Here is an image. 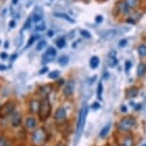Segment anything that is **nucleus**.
Segmentation results:
<instances>
[{
    "instance_id": "obj_1",
    "label": "nucleus",
    "mask_w": 146,
    "mask_h": 146,
    "mask_svg": "<svg viewBox=\"0 0 146 146\" xmlns=\"http://www.w3.org/2000/svg\"><path fill=\"white\" fill-rule=\"evenodd\" d=\"M48 133L46 129L43 127H39L35 129L32 136V143L35 146H43L48 140Z\"/></svg>"
},
{
    "instance_id": "obj_2",
    "label": "nucleus",
    "mask_w": 146,
    "mask_h": 146,
    "mask_svg": "<svg viewBox=\"0 0 146 146\" xmlns=\"http://www.w3.org/2000/svg\"><path fill=\"white\" fill-rule=\"evenodd\" d=\"M52 111V106L48 98H45L44 100L40 101L39 109H38V117L41 120H46L50 117Z\"/></svg>"
},
{
    "instance_id": "obj_3",
    "label": "nucleus",
    "mask_w": 146,
    "mask_h": 146,
    "mask_svg": "<svg viewBox=\"0 0 146 146\" xmlns=\"http://www.w3.org/2000/svg\"><path fill=\"white\" fill-rule=\"evenodd\" d=\"M137 125V120L136 118L134 117H123L122 119L119 121L118 123V129L120 131H124V132H128V131H131L136 127Z\"/></svg>"
},
{
    "instance_id": "obj_4",
    "label": "nucleus",
    "mask_w": 146,
    "mask_h": 146,
    "mask_svg": "<svg viewBox=\"0 0 146 146\" xmlns=\"http://www.w3.org/2000/svg\"><path fill=\"white\" fill-rule=\"evenodd\" d=\"M87 113H88V107L86 104H85V105H83V107L80 109L79 115H78V127H76V135H78V137H80L82 131H83L85 121H86V117H87Z\"/></svg>"
},
{
    "instance_id": "obj_5",
    "label": "nucleus",
    "mask_w": 146,
    "mask_h": 146,
    "mask_svg": "<svg viewBox=\"0 0 146 146\" xmlns=\"http://www.w3.org/2000/svg\"><path fill=\"white\" fill-rule=\"evenodd\" d=\"M15 104L13 101H8L0 107V117H6L9 115H13L15 113Z\"/></svg>"
},
{
    "instance_id": "obj_6",
    "label": "nucleus",
    "mask_w": 146,
    "mask_h": 146,
    "mask_svg": "<svg viewBox=\"0 0 146 146\" xmlns=\"http://www.w3.org/2000/svg\"><path fill=\"white\" fill-rule=\"evenodd\" d=\"M66 117H67V113H66L65 108L60 107V108L56 110V114H54V120H56V123L61 124V123L65 122Z\"/></svg>"
},
{
    "instance_id": "obj_7",
    "label": "nucleus",
    "mask_w": 146,
    "mask_h": 146,
    "mask_svg": "<svg viewBox=\"0 0 146 146\" xmlns=\"http://www.w3.org/2000/svg\"><path fill=\"white\" fill-rule=\"evenodd\" d=\"M56 56V51L54 47H49L47 49V51L45 52V54L42 56L43 58V61L44 62H49V61H52L53 58L54 56Z\"/></svg>"
},
{
    "instance_id": "obj_8",
    "label": "nucleus",
    "mask_w": 146,
    "mask_h": 146,
    "mask_svg": "<svg viewBox=\"0 0 146 146\" xmlns=\"http://www.w3.org/2000/svg\"><path fill=\"white\" fill-rule=\"evenodd\" d=\"M22 122V115L19 112H15L12 115V119H11V123L13 127H17L21 124Z\"/></svg>"
},
{
    "instance_id": "obj_9",
    "label": "nucleus",
    "mask_w": 146,
    "mask_h": 146,
    "mask_svg": "<svg viewBox=\"0 0 146 146\" xmlns=\"http://www.w3.org/2000/svg\"><path fill=\"white\" fill-rule=\"evenodd\" d=\"M74 89H75V82L74 81H68L65 85V88L63 90V93L66 96H71L74 93Z\"/></svg>"
},
{
    "instance_id": "obj_10",
    "label": "nucleus",
    "mask_w": 146,
    "mask_h": 146,
    "mask_svg": "<svg viewBox=\"0 0 146 146\" xmlns=\"http://www.w3.org/2000/svg\"><path fill=\"white\" fill-rule=\"evenodd\" d=\"M134 145V139L131 135H126L121 140L120 146H133Z\"/></svg>"
},
{
    "instance_id": "obj_11",
    "label": "nucleus",
    "mask_w": 146,
    "mask_h": 146,
    "mask_svg": "<svg viewBox=\"0 0 146 146\" xmlns=\"http://www.w3.org/2000/svg\"><path fill=\"white\" fill-rule=\"evenodd\" d=\"M139 94V89L136 87H133V88H129V89L126 91V96L129 98H136Z\"/></svg>"
},
{
    "instance_id": "obj_12",
    "label": "nucleus",
    "mask_w": 146,
    "mask_h": 146,
    "mask_svg": "<svg viewBox=\"0 0 146 146\" xmlns=\"http://www.w3.org/2000/svg\"><path fill=\"white\" fill-rule=\"evenodd\" d=\"M26 127L27 129H35V127H36V120L35 119L34 117H28L26 119Z\"/></svg>"
},
{
    "instance_id": "obj_13",
    "label": "nucleus",
    "mask_w": 146,
    "mask_h": 146,
    "mask_svg": "<svg viewBox=\"0 0 146 146\" xmlns=\"http://www.w3.org/2000/svg\"><path fill=\"white\" fill-rule=\"evenodd\" d=\"M137 76H139V78H141L146 74V64L144 63H139V65L137 66Z\"/></svg>"
},
{
    "instance_id": "obj_14",
    "label": "nucleus",
    "mask_w": 146,
    "mask_h": 146,
    "mask_svg": "<svg viewBox=\"0 0 146 146\" xmlns=\"http://www.w3.org/2000/svg\"><path fill=\"white\" fill-rule=\"evenodd\" d=\"M39 105L40 102L37 100H33L31 101V104H30V109H31L32 113H36L38 112V109H39Z\"/></svg>"
},
{
    "instance_id": "obj_15",
    "label": "nucleus",
    "mask_w": 146,
    "mask_h": 146,
    "mask_svg": "<svg viewBox=\"0 0 146 146\" xmlns=\"http://www.w3.org/2000/svg\"><path fill=\"white\" fill-rule=\"evenodd\" d=\"M124 3L127 5L129 9H133V8L139 6V0H124Z\"/></svg>"
},
{
    "instance_id": "obj_16",
    "label": "nucleus",
    "mask_w": 146,
    "mask_h": 146,
    "mask_svg": "<svg viewBox=\"0 0 146 146\" xmlns=\"http://www.w3.org/2000/svg\"><path fill=\"white\" fill-rule=\"evenodd\" d=\"M54 15L56 16V17H59V18H64L66 19L67 21H69L70 23H74L75 22V20H74L73 18H71L70 16H69L68 15H66V13H54Z\"/></svg>"
},
{
    "instance_id": "obj_17",
    "label": "nucleus",
    "mask_w": 146,
    "mask_h": 146,
    "mask_svg": "<svg viewBox=\"0 0 146 146\" xmlns=\"http://www.w3.org/2000/svg\"><path fill=\"white\" fill-rule=\"evenodd\" d=\"M117 8H118V12L122 13H129V8L127 7L124 2H119L117 4Z\"/></svg>"
},
{
    "instance_id": "obj_18",
    "label": "nucleus",
    "mask_w": 146,
    "mask_h": 146,
    "mask_svg": "<svg viewBox=\"0 0 146 146\" xmlns=\"http://www.w3.org/2000/svg\"><path fill=\"white\" fill-rule=\"evenodd\" d=\"M98 64H100V59H98V56H93L90 59V66L92 69H96Z\"/></svg>"
},
{
    "instance_id": "obj_19",
    "label": "nucleus",
    "mask_w": 146,
    "mask_h": 146,
    "mask_svg": "<svg viewBox=\"0 0 146 146\" xmlns=\"http://www.w3.org/2000/svg\"><path fill=\"white\" fill-rule=\"evenodd\" d=\"M137 53H139V56L145 57L146 56V45H144V44L139 45V48H137Z\"/></svg>"
},
{
    "instance_id": "obj_20",
    "label": "nucleus",
    "mask_w": 146,
    "mask_h": 146,
    "mask_svg": "<svg viewBox=\"0 0 146 146\" xmlns=\"http://www.w3.org/2000/svg\"><path fill=\"white\" fill-rule=\"evenodd\" d=\"M109 131H110V125L108 124V125H106L104 128H102V130L100 131V137H101V139H104V137H106L107 135H108V133H109Z\"/></svg>"
},
{
    "instance_id": "obj_21",
    "label": "nucleus",
    "mask_w": 146,
    "mask_h": 146,
    "mask_svg": "<svg viewBox=\"0 0 146 146\" xmlns=\"http://www.w3.org/2000/svg\"><path fill=\"white\" fill-rule=\"evenodd\" d=\"M42 17H43V15L41 13H36V12H35L34 13V15H33V21L34 22H39L42 20Z\"/></svg>"
},
{
    "instance_id": "obj_22",
    "label": "nucleus",
    "mask_w": 146,
    "mask_h": 146,
    "mask_svg": "<svg viewBox=\"0 0 146 146\" xmlns=\"http://www.w3.org/2000/svg\"><path fill=\"white\" fill-rule=\"evenodd\" d=\"M69 62V57L67 56H62L58 58V64L61 66H65L66 64H68Z\"/></svg>"
},
{
    "instance_id": "obj_23",
    "label": "nucleus",
    "mask_w": 146,
    "mask_h": 146,
    "mask_svg": "<svg viewBox=\"0 0 146 146\" xmlns=\"http://www.w3.org/2000/svg\"><path fill=\"white\" fill-rule=\"evenodd\" d=\"M56 46L58 47L59 49L64 48V47L66 46V40H65V38H63V37L58 38V39L56 40Z\"/></svg>"
},
{
    "instance_id": "obj_24",
    "label": "nucleus",
    "mask_w": 146,
    "mask_h": 146,
    "mask_svg": "<svg viewBox=\"0 0 146 146\" xmlns=\"http://www.w3.org/2000/svg\"><path fill=\"white\" fill-rule=\"evenodd\" d=\"M38 38V35H32L31 37H30V39H29V41H28V43H27V45H26V47H25V49H27V48H29V47H31L33 44H34L35 42V40H36Z\"/></svg>"
},
{
    "instance_id": "obj_25",
    "label": "nucleus",
    "mask_w": 146,
    "mask_h": 146,
    "mask_svg": "<svg viewBox=\"0 0 146 146\" xmlns=\"http://www.w3.org/2000/svg\"><path fill=\"white\" fill-rule=\"evenodd\" d=\"M47 45V42L45 40H41L39 41V42L37 43V45H36V51H41V50H43L44 48L46 47Z\"/></svg>"
},
{
    "instance_id": "obj_26",
    "label": "nucleus",
    "mask_w": 146,
    "mask_h": 146,
    "mask_svg": "<svg viewBox=\"0 0 146 146\" xmlns=\"http://www.w3.org/2000/svg\"><path fill=\"white\" fill-rule=\"evenodd\" d=\"M48 76H49V78H51V79H56L59 76V72L58 71H53L49 74Z\"/></svg>"
},
{
    "instance_id": "obj_27",
    "label": "nucleus",
    "mask_w": 146,
    "mask_h": 146,
    "mask_svg": "<svg viewBox=\"0 0 146 146\" xmlns=\"http://www.w3.org/2000/svg\"><path fill=\"white\" fill-rule=\"evenodd\" d=\"M108 62H109L110 67H114V66H115V64H117V58H115V56H111V57H109Z\"/></svg>"
},
{
    "instance_id": "obj_28",
    "label": "nucleus",
    "mask_w": 146,
    "mask_h": 146,
    "mask_svg": "<svg viewBox=\"0 0 146 146\" xmlns=\"http://www.w3.org/2000/svg\"><path fill=\"white\" fill-rule=\"evenodd\" d=\"M102 91H103L102 84H101V82H100L98 86V96L100 100H101V96H102Z\"/></svg>"
},
{
    "instance_id": "obj_29",
    "label": "nucleus",
    "mask_w": 146,
    "mask_h": 146,
    "mask_svg": "<svg viewBox=\"0 0 146 146\" xmlns=\"http://www.w3.org/2000/svg\"><path fill=\"white\" fill-rule=\"evenodd\" d=\"M0 146H9V142L5 137H0Z\"/></svg>"
},
{
    "instance_id": "obj_30",
    "label": "nucleus",
    "mask_w": 146,
    "mask_h": 146,
    "mask_svg": "<svg viewBox=\"0 0 146 146\" xmlns=\"http://www.w3.org/2000/svg\"><path fill=\"white\" fill-rule=\"evenodd\" d=\"M80 35L85 38H90L91 37V34L86 30H80Z\"/></svg>"
},
{
    "instance_id": "obj_31",
    "label": "nucleus",
    "mask_w": 146,
    "mask_h": 146,
    "mask_svg": "<svg viewBox=\"0 0 146 146\" xmlns=\"http://www.w3.org/2000/svg\"><path fill=\"white\" fill-rule=\"evenodd\" d=\"M31 22H32V18L31 17H29L28 19L26 20L25 22V24H24V26H23V29L24 30H26V29H29V27L31 26Z\"/></svg>"
},
{
    "instance_id": "obj_32",
    "label": "nucleus",
    "mask_w": 146,
    "mask_h": 146,
    "mask_svg": "<svg viewBox=\"0 0 146 146\" xmlns=\"http://www.w3.org/2000/svg\"><path fill=\"white\" fill-rule=\"evenodd\" d=\"M45 29H46L45 24H41V25H38V26L35 27V31H37V32H42Z\"/></svg>"
},
{
    "instance_id": "obj_33",
    "label": "nucleus",
    "mask_w": 146,
    "mask_h": 146,
    "mask_svg": "<svg viewBox=\"0 0 146 146\" xmlns=\"http://www.w3.org/2000/svg\"><path fill=\"white\" fill-rule=\"evenodd\" d=\"M127 43H128L127 39H121L119 41V43H118V46H119V47H125L126 45H127Z\"/></svg>"
},
{
    "instance_id": "obj_34",
    "label": "nucleus",
    "mask_w": 146,
    "mask_h": 146,
    "mask_svg": "<svg viewBox=\"0 0 146 146\" xmlns=\"http://www.w3.org/2000/svg\"><path fill=\"white\" fill-rule=\"evenodd\" d=\"M131 66H132V64H131V62H130V61H129V60H127V61H126V62H125V71H126V72H128L129 70H130Z\"/></svg>"
},
{
    "instance_id": "obj_35",
    "label": "nucleus",
    "mask_w": 146,
    "mask_h": 146,
    "mask_svg": "<svg viewBox=\"0 0 146 146\" xmlns=\"http://www.w3.org/2000/svg\"><path fill=\"white\" fill-rule=\"evenodd\" d=\"M102 20H103L102 15H96V23H101Z\"/></svg>"
},
{
    "instance_id": "obj_36",
    "label": "nucleus",
    "mask_w": 146,
    "mask_h": 146,
    "mask_svg": "<svg viewBox=\"0 0 146 146\" xmlns=\"http://www.w3.org/2000/svg\"><path fill=\"white\" fill-rule=\"evenodd\" d=\"M0 57H1V59H7L8 58V54L6 53H1V54H0Z\"/></svg>"
},
{
    "instance_id": "obj_37",
    "label": "nucleus",
    "mask_w": 146,
    "mask_h": 146,
    "mask_svg": "<svg viewBox=\"0 0 146 146\" xmlns=\"http://www.w3.org/2000/svg\"><path fill=\"white\" fill-rule=\"evenodd\" d=\"M15 20H12L9 23V27L11 29H13V28H15Z\"/></svg>"
},
{
    "instance_id": "obj_38",
    "label": "nucleus",
    "mask_w": 146,
    "mask_h": 146,
    "mask_svg": "<svg viewBox=\"0 0 146 146\" xmlns=\"http://www.w3.org/2000/svg\"><path fill=\"white\" fill-rule=\"evenodd\" d=\"M47 71H48V68H47V67H45V68H44V69H42V70H40L39 74H40V75H42L43 73H46Z\"/></svg>"
},
{
    "instance_id": "obj_39",
    "label": "nucleus",
    "mask_w": 146,
    "mask_h": 146,
    "mask_svg": "<svg viewBox=\"0 0 146 146\" xmlns=\"http://www.w3.org/2000/svg\"><path fill=\"white\" fill-rule=\"evenodd\" d=\"M7 69V67L3 64H0V71H5Z\"/></svg>"
},
{
    "instance_id": "obj_40",
    "label": "nucleus",
    "mask_w": 146,
    "mask_h": 146,
    "mask_svg": "<svg viewBox=\"0 0 146 146\" xmlns=\"http://www.w3.org/2000/svg\"><path fill=\"white\" fill-rule=\"evenodd\" d=\"M16 57H17V54H13V56H11V60H12V61H15Z\"/></svg>"
},
{
    "instance_id": "obj_41",
    "label": "nucleus",
    "mask_w": 146,
    "mask_h": 146,
    "mask_svg": "<svg viewBox=\"0 0 146 146\" xmlns=\"http://www.w3.org/2000/svg\"><path fill=\"white\" fill-rule=\"evenodd\" d=\"M53 35H54V31H49V32H48V36L52 37Z\"/></svg>"
},
{
    "instance_id": "obj_42",
    "label": "nucleus",
    "mask_w": 146,
    "mask_h": 146,
    "mask_svg": "<svg viewBox=\"0 0 146 146\" xmlns=\"http://www.w3.org/2000/svg\"><path fill=\"white\" fill-rule=\"evenodd\" d=\"M4 47H5V48H8V47H9V42H8V41H6V42H5Z\"/></svg>"
},
{
    "instance_id": "obj_43",
    "label": "nucleus",
    "mask_w": 146,
    "mask_h": 146,
    "mask_svg": "<svg viewBox=\"0 0 146 146\" xmlns=\"http://www.w3.org/2000/svg\"><path fill=\"white\" fill-rule=\"evenodd\" d=\"M17 1H18V0H13V4H17Z\"/></svg>"
},
{
    "instance_id": "obj_44",
    "label": "nucleus",
    "mask_w": 146,
    "mask_h": 146,
    "mask_svg": "<svg viewBox=\"0 0 146 146\" xmlns=\"http://www.w3.org/2000/svg\"><path fill=\"white\" fill-rule=\"evenodd\" d=\"M142 146H146V144H143V145H142Z\"/></svg>"
},
{
    "instance_id": "obj_45",
    "label": "nucleus",
    "mask_w": 146,
    "mask_h": 146,
    "mask_svg": "<svg viewBox=\"0 0 146 146\" xmlns=\"http://www.w3.org/2000/svg\"><path fill=\"white\" fill-rule=\"evenodd\" d=\"M86 1H88V0H86Z\"/></svg>"
}]
</instances>
